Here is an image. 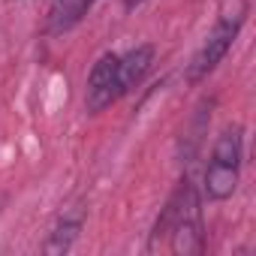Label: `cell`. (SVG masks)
<instances>
[{
	"instance_id": "7a4b0ae2",
	"label": "cell",
	"mask_w": 256,
	"mask_h": 256,
	"mask_svg": "<svg viewBox=\"0 0 256 256\" xmlns=\"http://www.w3.org/2000/svg\"><path fill=\"white\" fill-rule=\"evenodd\" d=\"M175 220L169 229V247L178 256H196L205 247V226H202V208L199 193L190 178H184L175 190Z\"/></svg>"
},
{
	"instance_id": "52a82bcc",
	"label": "cell",
	"mask_w": 256,
	"mask_h": 256,
	"mask_svg": "<svg viewBox=\"0 0 256 256\" xmlns=\"http://www.w3.org/2000/svg\"><path fill=\"white\" fill-rule=\"evenodd\" d=\"M82 223H84V214H82V211H76V214H64V217L54 223V229H52V235H48V241H46V247H42V250H46L48 256L70 253V250H72V244L78 241Z\"/></svg>"
},
{
	"instance_id": "8992f818",
	"label": "cell",
	"mask_w": 256,
	"mask_h": 256,
	"mask_svg": "<svg viewBox=\"0 0 256 256\" xmlns=\"http://www.w3.org/2000/svg\"><path fill=\"white\" fill-rule=\"evenodd\" d=\"M90 6H94V0H52L48 16H46V30L52 36L72 30Z\"/></svg>"
},
{
	"instance_id": "3957f363",
	"label": "cell",
	"mask_w": 256,
	"mask_h": 256,
	"mask_svg": "<svg viewBox=\"0 0 256 256\" xmlns=\"http://www.w3.org/2000/svg\"><path fill=\"white\" fill-rule=\"evenodd\" d=\"M244 16H247V10H241V12H235V16H226V18L217 22V28L208 34V40L202 42V48L196 52V58H193L190 66H187V82H190V84H199L202 78H208V76L217 70V64L229 54L232 42H235L238 34H241Z\"/></svg>"
},
{
	"instance_id": "277c9868",
	"label": "cell",
	"mask_w": 256,
	"mask_h": 256,
	"mask_svg": "<svg viewBox=\"0 0 256 256\" xmlns=\"http://www.w3.org/2000/svg\"><path fill=\"white\" fill-rule=\"evenodd\" d=\"M118 54H102L96 64H94V70H90V76H88V94H84V102H88V112H102V108H108L114 100H120L124 94H120V78H118Z\"/></svg>"
},
{
	"instance_id": "5b68a950",
	"label": "cell",
	"mask_w": 256,
	"mask_h": 256,
	"mask_svg": "<svg viewBox=\"0 0 256 256\" xmlns=\"http://www.w3.org/2000/svg\"><path fill=\"white\" fill-rule=\"evenodd\" d=\"M154 66V46H136L118 60V78H120V94H130L145 82V76Z\"/></svg>"
},
{
	"instance_id": "ba28073f",
	"label": "cell",
	"mask_w": 256,
	"mask_h": 256,
	"mask_svg": "<svg viewBox=\"0 0 256 256\" xmlns=\"http://www.w3.org/2000/svg\"><path fill=\"white\" fill-rule=\"evenodd\" d=\"M139 4H145V0H124V10H136Z\"/></svg>"
},
{
	"instance_id": "6da1fadb",
	"label": "cell",
	"mask_w": 256,
	"mask_h": 256,
	"mask_svg": "<svg viewBox=\"0 0 256 256\" xmlns=\"http://www.w3.org/2000/svg\"><path fill=\"white\" fill-rule=\"evenodd\" d=\"M241 160H244V136L241 126H226L217 136L208 169H205V196L211 202H223L235 193L238 175H241Z\"/></svg>"
}]
</instances>
